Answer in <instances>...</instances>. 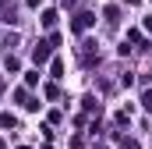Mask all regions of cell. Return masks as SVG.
Here are the masks:
<instances>
[{
    "label": "cell",
    "instance_id": "6da1fadb",
    "mask_svg": "<svg viewBox=\"0 0 152 149\" xmlns=\"http://www.w3.org/2000/svg\"><path fill=\"white\" fill-rule=\"evenodd\" d=\"M46 57H50V43H39V46H36V60H39V64H42Z\"/></svg>",
    "mask_w": 152,
    "mask_h": 149
},
{
    "label": "cell",
    "instance_id": "3957f363",
    "mask_svg": "<svg viewBox=\"0 0 152 149\" xmlns=\"http://www.w3.org/2000/svg\"><path fill=\"white\" fill-rule=\"evenodd\" d=\"M145 110H152V92H145Z\"/></svg>",
    "mask_w": 152,
    "mask_h": 149
},
{
    "label": "cell",
    "instance_id": "7a4b0ae2",
    "mask_svg": "<svg viewBox=\"0 0 152 149\" xmlns=\"http://www.w3.org/2000/svg\"><path fill=\"white\" fill-rule=\"evenodd\" d=\"M92 25V14H78V21H75V29H88Z\"/></svg>",
    "mask_w": 152,
    "mask_h": 149
}]
</instances>
